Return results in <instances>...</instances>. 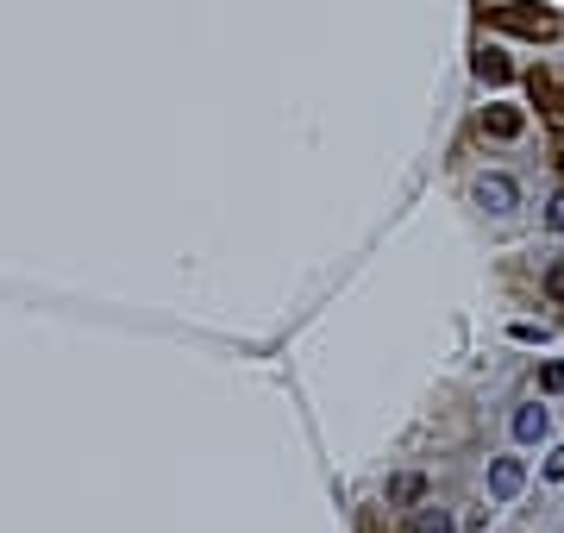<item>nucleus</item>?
Instances as JSON below:
<instances>
[{
    "label": "nucleus",
    "instance_id": "4",
    "mask_svg": "<svg viewBox=\"0 0 564 533\" xmlns=\"http://www.w3.org/2000/svg\"><path fill=\"white\" fill-rule=\"evenodd\" d=\"M527 95H533V107L546 113V120H564V82L552 76V69H533V76H527Z\"/></svg>",
    "mask_w": 564,
    "mask_h": 533
},
{
    "label": "nucleus",
    "instance_id": "7",
    "mask_svg": "<svg viewBox=\"0 0 564 533\" xmlns=\"http://www.w3.org/2000/svg\"><path fill=\"white\" fill-rule=\"evenodd\" d=\"M546 433H552V414L546 408H514V439H521V446H539Z\"/></svg>",
    "mask_w": 564,
    "mask_h": 533
},
{
    "label": "nucleus",
    "instance_id": "3",
    "mask_svg": "<svg viewBox=\"0 0 564 533\" xmlns=\"http://www.w3.org/2000/svg\"><path fill=\"white\" fill-rule=\"evenodd\" d=\"M527 490V465L521 458H496V465H489V502H514Z\"/></svg>",
    "mask_w": 564,
    "mask_h": 533
},
{
    "label": "nucleus",
    "instance_id": "13",
    "mask_svg": "<svg viewBox=\"0 0 564 533\" xmlns=\"http://www.w3.org/2000/svg\"><path fill=\"white\" fill-rule=\"evenodd\" d=\"M546 477H552V483H564V446H552V452H546Z\"/></svg>",
    "mask_w": 564,
    "mask_h": 533
},
{
    "label": "nucleus",
    "instance_id": "8",
    "mask_svg": "<svg viewBox=\"0 0 564 533\" xmlns=\"http://www.w3.org/2000/svg\"><path fill=\"white\" fill-rule=\"evenodd\" d=\"M383 496H389L395 508H408V502H420V496H427V477H420V471H395Z\"/></svg>",
    "mask_w": 564,
    "mask_h": 533
},
{
    "label": "nucleus",
    "instance_id": "11",
    "mask_svg": "<svg viewBox=\"0 0 564 533\" xmlns=\"http://www.w3.org/2000/svg\"><path fill=\"white\" fill-rule=\"evenodd\" d=\"M546 226H552V233H564V189L546 201Z\"/></svg>",
    "mask_w": 564,
    "mask_h": 533
},
{
    "label": "nucleus",
    "instance_id": "2",
    "mask_svg": "<svg viewBox=\"0 0 564 533\" xmlns=\"http://www.w3.org/2000/svg\"><path fill=\"white\" fill-rule=\"evenodd\" d=\"M470 201H477L483 214H514V207H521V182L502 176V170H483L477 189H470Z\"/></svg>",
    "mask_w": 564,
    "mask_h": 533
},
{
    "label": "nucleus",
    "instance_id": "6",
    "mask_svg": "<svg viewBox=\"0 0 564 533\" xmlns=\"http://www.w3.org/2000/svg\"><path fill=\"white\" fill-rule=\"evenodd\" d=\"M477 82H489V88H502V82H514V63H508V51H496V44H483L477 51Z\"/></svg>",
    "mask_w": 564,
    "mask_h": 533
},
{
    "label": "nucleus",
    "instance_id": "1",
    "mask_svg": "<svg viewBox=\"0 0 564 533\" xmlns=\"http://www.w3.org/2000/svg\"><path fill=\"white\" fill-rule=\"evenodd\" d=\"M489 26L502 32H521V38H558V13L552 7H533V0H508V7H483Z\"/></svg>",
    "mask_w": 564,
    "mask_h": 533
},
{
    "label": "nucleus",
    "instance_id": "12",
    "mask_svg": "<svg viewBox=\"0 0 564 533\" xmlns=\"http://www.w3.org/2000/svg\"><path fill=\"white\" fill-rule=\"evenodd\" d=\"M546 295H552V301H564V258L546 270Z\"/></svg>",
    "mask_w": 564,
    "mask_h": 533
},
{
    "label": "nucleus",
    "instance_id": "5",
    "mask_svg": "<svg viewBox=\"0 0 564 533\" xmlns=\"http://www.w3.org/2000/svg\"><path fill=\"white\" fill-rule=\"evenodd\" d=\"M483 132H489V138H521V132H527V113L508 107V101H489V107H483Z\"/></svg>",
    "mask_w": 564,
    "mask_h": 533
},
{
    "label": "nucleus",
    "instance_id": "9",
    "mask_svg": "<svg viewBox=\"0 0 564 533\" xmlns=\"http://www.w3.org/2000/svg\"><path fill=\"white\" fill-rule=\"evenodd\" d=\"M414 533H458V521L445 515V508H420V515H414Z\"/></svg>",
    "mask_w": 564,
    "mask_h": 533
},
{
    "label": "nucleus",
    "instance_id": "10",
    "mask_svg": "<svg viewBox=\"0 0 564 533\" xmlns=\"http://www.w3.org/2000/svg\"><path fill=\"white\" fill-rule=\"evenodd\" d=\"M539 389H546V396H564V364H558V358L539 364Z\"/></svg>",
    "mask_w": 564,
    "mask_h": 533
},
{
    "label": "nucleus",
    "instance_id": "14",
    "mask_svg": "<svg viewBox=\"0 0 564 533\" xmlns=\"http://www.w3.org/2000/svg\"><path fill=\"white\" fill-rule=\"evenodd\" d=\"M552 151H558V170H564V138H558V145H552Z\"/></svg>",
    "mask_w": 564,
    "mask_h": 533
}]
</instances>
